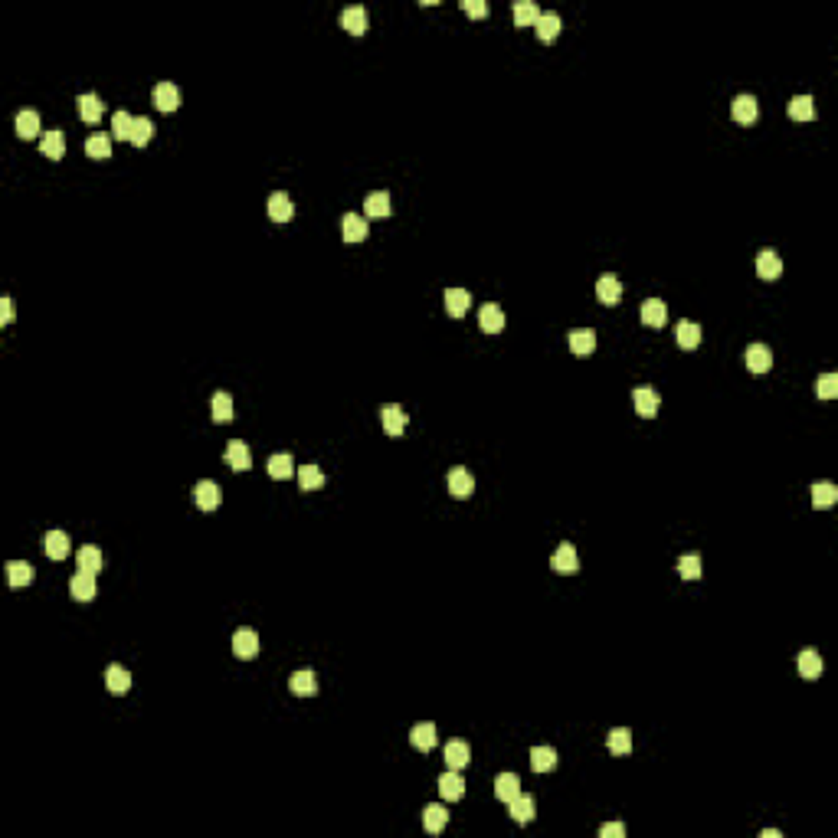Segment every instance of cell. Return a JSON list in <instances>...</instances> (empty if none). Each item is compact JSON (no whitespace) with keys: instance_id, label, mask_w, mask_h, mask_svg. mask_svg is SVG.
Segmentation results:
<instances>
[{"instance_id":"obj_1","label":"cell","mask_w":838,"mask_h":838,"mask_svg":"<svg viewBox=\"0 0 838 838\" xmlns=\"http://www.w3.org/2000/svg\"><path fill=\"white\" fill-rule=\"evenodd\" d=\"M151 102H154V109L158 111H164V115H170V111H177V105H180V92H177V85L174 82H158L151 89Z\"/></svg>"},{"instance_id":"obj_2","label":"cell","mask_w":838,"mask_h":838,"mask_svg":"<svg viewBox=\"0 0 838 838\" xmlns=\"http://www.w3.org/2000/svg\"><path fill=\"white\" fill-rule=\"evenodd\" d=\"M194 501H197V508H200V511H216V508H220V501H223L220 485L210 482V478L197 482V488H194Z\"/></svg>"},{"instance_id":"obj_3","label":"cell","mask_w":838,"mask_h":838,"mask_svg":"<svg viewBox=\"0 0 838 838\" xmlns=\"http://www.w3.org/2000/svg\"><path fill=\"white\" fill-rule=\"evenodd\" d=\"M341 236H344V243H364V239L370 236L367 216H360V213H348V216L341 220Z\"/></svg>"},{"instance_id":"obj_4","label":"cell","mask_w":838,"mask_h":838,"mask_svg":"<svg viewBox=\"0 0 838 838\" xmlns=\"http://www.w3.org/2000/svg\"><path fill=\"white\" fill-rule=\"evenodd\" d=\"M233 655L243 661L255 658L259 655V635L253 629H236V635H233Z\"/></svg>"},{"instance_id":"obj_5","label":"cell","mask_w":838,"mask_h":838,"mask_svg":"<svg viewBox=\"0 0 838 838\" xmlns=\"http://www.w3.org/2000/svg\"><path fill=\"white\" fill-rule=\"evenodd\" d=\"M79 118L85 121V125H99L102 121V115H105V105H102V99L95 92H85V95H79Z\"/></svg>"},{"instance_id":"obj_6","label":"cell","mask_w":838,"mask_h":838,"mask_svg":"<svg viewBox=\"0 0 838 838\" xmlns=\"http://www.w3.org/2000/svg\"><path fill=\"white\" fill-rule=\"evenodd\" d=\"M596 298H600L602 305H619V298H622V282H619L612 272L600 275V279H596Z\"/></svg>"},{"instance_id":"obj_7","label":"cell","mask_w":838,"mask_h":838,"mask_svg":"<svg viewBox=\"0 0 838 838\" xmlns=\"http://www.w3.org/2000/svg\"><path fill=\"white\" fill-rule=\"evenodd\" d=\"M446 485H449L452 498H468V495L475 491V478H472V472H468V468H462V465L452 468L449 478H446Z\"/></svg>"},{"instance_id":"obj_8","label":"cell","mask_w":838,"mask_h":838,"mask_svg":"<svg viewBox=\"0 0 838 838\" xmlns=\"http://www.w3.org/2000/svg\"><path fill=\"white\" fill-rule=\"evenodd\" d=\"M43 551H46V557H50V560H66L69 551H72L69 534L66 531H50L46 537H43Z\"/></svg>"},{"instance_id":"obj_9","label":"cell","mask_w":838,"mask_h":838,"mask_svg":"<svg viewBox=\"0 0 838 838\" xmlns=\"http://www.w3.org/2000/svg\"><path fill=\"white\" fill-rule=\"evenodd\" d=\"M439 796L446 803H456V799L465 796V779L458 776V770H446L439 776Z\"/></svg>"},{"instance_id":"obj_10","label":"cell","mask_w":838,"mask_h":838,"mask_svg":"<svg viewBox=\"0 0 838 838\" xmlns=\"http://www.w3.org/2000/svg\"><path fill=\"white\" fill-rule=\"evenodd\" d=\"M364 210H367V220H387L393 213V200H390L387 190H377V194H367Z\"/></svg>"},{"instance_id":"obj_11","label":"cell","mask_w":838,"mask_h":838,"mask_svg":"<svg viewBox=\"0 0 838 838\" xmlns=\"http://www.w3.org/2000/svg\"><path fill=\"white\" fill-rule=\"evenodd\" d=\"M730 115H734V121H740V125H754L756 115H760V105H756L754 95H737L734 105H730Z\"/></svg>"},{"instance_id":"obj_12","label":"cell","mask_w":838,"mask_h":838,"mask_svg":"<svg viewBox=\"0 0 838 838\" xmlns=\"http://www.w3.org/2000/svg\"><path fill=\"white\" fill-rule=\"evenodd\" d=\"M632 399H635V413L645 416V419H652V416L658 413V407H661V397L655 393L652 387H639L632 393Z\"/></svg>"},{"instance_id":"obj_13","label":"cell","mask_w":838,"mask_h":838,"mask_svg":"<svg viewBox=\"0 0 838 838\" xmlns=\"http://www.w3.org/2000/svg\"><path fill=\"white\" fill-rule=\"evenodd\" d=\"M69 593L72 600L79 602H89L95 596V573H85V570H76V576L69 580Z\"/></svg>"},{"instance_id":"obj_14","label":"cell","mask_w":838,"mask_h":838,"mask_svg":"<svg viewBox=\"0 0 838 838\" xmlns=\"http://www.w3.org/2000/svg\"><path fill=\"white\" fill-rule=\"evenodd\" d=\"M223 458H226L229 468H236V472H246V468L253 465V456H249V446L239 439L226 442V452H223Z\"/></svg>"},{"instance_id":"obj_15","label":"cell","mask_w":838,"mask_h":838,"mask_svg":"<svg viewBox=\"0 0 838 838\" xmlns=\"http://www.w3.org/2000/svg\"><path fill=\"white\" fill-rule=\"evenodd\" d=\"M551 567L557 570V573H576L580 570V557H576V547L573 544H560L557 547V553H553V560H551Z\"/></svg>"},{"instance_id":"obj_16","label":"cell","mask_w":838,"mask_h":838,"mask_svg":"<svg viewBox=\"0 0 838 838\" xmlns=\"http://www.w3.org/2000/svg\"><path fill=\"white\" fill-rule=\"evenodd\" d=\"M639 314H642V324H649V328H661V324L668 321V308H665L661 298H645Z\"/></svg>"},{"instance_id":"obj_17","label":"cell","mask_w":838,"mask_h":838,"mask_svg":"<svg viewBox=\"0 0 838 838\" xmlns=\"http://www.w3.org/2000/svg\"><path fill=\"white\" fill-rule=\"evenodd\" d=\"M442 756H446V766H449V770H465L468 760H472V750H468L465 740H449Z\"/></svg>"},{"instance_id":"obj_18","label":"cell","mask_w":838,"mask_h":838,"mask_svg":"<svg viewBox=\"0 0 838 838\" xmlns=\"http://www.w3.org/2000/svg\"><path fill=\"white\" fill-rule=\"evenodd\" d=\"M756 275L766 282L783 275V263H779V255L773 253V249H760V255H756Z\"/></svg>"},{"instance_id":"obj_19","label":"cell","mask_w":838,"mask_h":838,"mask_svg":"<svg viewBox=\"0 0 838 838\" xmlns=\"http://www.w3.org/2000/svg\"><path fill=\"white\" fill-rule=\"evenodd\" d=\"M773 367V354L766 344H750L746 348V370L750 373H766Z\"/></svg>"},{"instance_id":"obj_20","label":"cell","mask_w":838,"mask_h":838,"mask_svg":"<svg viewBox=\"0 0 838 838\" xmlns=\"http://www.w3.org/2000/svg\"><path fill=\"white\" fill-rule=\"evenodd\" d=\"M105 688H109L111 695L131 691V671L121 668V665H109V668H105Z\"/></svg>"},{"instance_id":"obj_21","label":"cell","mask_w":838,"mask_h":838,"mask_svg":"<svg viewBox=\"0 0 838 838\" xmlns=\"http://www.w3.org/2000/svg\"><path fill=\"white\" fill-rule=\"evenodd\" d=\"M288 688H292L298 698H312L314 691H318V675H314L312 668H302L288 678Z\"/></svg>"},{"instance_id":"obj_22","label":"cell","mask_w":838,"mask_h":838,"mask_svg":"<svg viewBox=\"0 0 838 838\" xmlns=\"http://www.w3.org/2000/svg\"><path fill=\"white\" fill-rule=\"evenodd\" d=\"M380 419H383V432H387V436H403V429H407V413L399 407H393V403H387V407L380 409Z\"/></svg>"},{"instance_id":"obj_23","label":"cell","mask_w":838,"mask_h":838,"mask_svg":"<svg viewBox=\"0 0 838 838\" xmlns=\"http://www.w3.org/2000/svg\"><path fill=\"white\" fill-rule=\"evenodd\" d=\"M409 744L419 750V754H426V750H432L436 746V724H429V720H423V724H416L413 730H409Z\"/></svg>"},{"instance_id":"obj_24","label":"cell","mask_w":838,"mask_h":838,"mask_svg":"<svg viewBox=\"0 0 838 838\" xmlns=\"http://www.w3.org/2000/svg\"><path fill=\"white\" fill-rule=\"evenodd\" d=\"M478 324H482L485 334H498V331L505 328V312H501L495 302H488V305H482V312H478Z\"/></svg>"},{"instance_id":"obj_25","label":"cell","mask_w":838,"mask_h":838,"mask_svg":"<svg viewBox=\"0 0 838 838\" xmlns=\"http://www.w3.org/2000/svg\"><path fill=\"white\" fill-rule=\"evenodd\" d=\"M40 151L50 158V161H60L62 154H66V135H62L60 128H53V131H46L40 141Z\"/></svg>"},{"instance_id":"obj_26","label":"cell","mask_w":838,"mask_h":838,"mask_svg":"<svg viewBox=\"0 0 838 838\" xmlns=\"http://www.w3.org/2000/svg\"><path fill=\"white\" fill-rule=\"evenodd\" d=\"M269 216L275 223H288L292 216H295V204H292V197L288 194H272L269 197Z\"/></svg>"},{"instance_id":"obj_27","label":"cell","mask_w":838,"mask_h":838,"mask_svg":"<svg viewBox=\"0 0 838 838\" xmlns=\"http://www.w3.org/2000/svg\"><path fill=\"white\" fill-rule=\"evenodd\" d=\"M341 26L348 30V33H354V36H364L367 33V10L364 7H348L344 13H341Z\"/></svg>"},{"instance_id":"obj_28","label":"cell","mask_w":838,"mask_h":838,"mask_svg":"<svg viewBox=\"0 0 838 838\" xmlns=\"http://www.w3.org/2000/svg\"><path fill=\"white\" fill-rule=\"evenodd\" d=\"M102 567H105V553L99 551L95 544L79 547V570H85V573H99Z\"/></svg>"},{"instance_id":"obj_29","label":"cell","mask_w":838,"mask_h":838,"mask_svg":"<svg viewBox=\"0 0 838 838\" xmlns=\"http://www.w3.org/2000/svg\"><path fill=\"white\" fill-rule=\"evenodd\" d=\"M468 305H472V295H468L465 288H446V312H449L452 318H462V314L468 312Z\"/></svg>"},{"instance_id":"obj_30","label":"cell","mask_w":838,"mask_h":838,"mask_svg":"<svg viewBox=\"0 0 838 838\" xmlns=\"http://www.w3.org/2000/svg\"><path fill=\"white\" fill-rule=\"evenodd\" d=\"M517 793H521V779H517L514 773H498V779H495V796H498V803H511Z\"/></svg>"},{"instance_id":"obj_31","label":"cell","mask_w":838,"mask_h":838,"mask_svg":"<svg viewBox=\"0 0 838 838\" xmlns=\"http://www.w3.org/2000/svg\"><path fill=\"white\" fill-rule=\"evenodd\" d=\"M446 822H449V812H446V805H426L423 809V829L429 832V835H436V832L446 829Z\"/></svg>"},{"instance_id":"obj_32","label":"cell","mask_w":838,"mask_h":838,"mask_svg":"<svg viewBox=\"0 0 838 838\" xmlns=\"http://www.w3.org/2000/svg\"><path fill=\"white\" fill-rule=\"evenodd\" d=\"M567 341H570V351L573 354H593V348H596V334L590 328H580V331H570L567 334Z\"/></svg>"},{"instance_id":"obj_33","label":"cell","mask_w":838,"mask_h":838,"mask_svg":"<svg viewBox=\"0 0 838 838\" xmlns=\"http://www.w3.org/2000/svg\"><path fill=\"white\" fill-rule=\"evenodd\" d=\"M557 766V750L553 746H534L531 750V770L534 773H551Z\"/></svg>"},{"instance_id":"obj_34","label":"cell","mask_w":838,"mask_h":838,"mask_svg":"<svg viewBox=\"0 0 838 838\" xmlns=\"http://www.w3.org/2000/svg\"><path fill=\"white\" fill-rule=\"evenodd\" d=\"M799 675H803L805 681H815V678L822 675V655L815 652V649L799 652Z\"/></svg>"},{"instance_id":"obj_35","label":"cell","mask_w":838,"mask_h":838,"mask_svg":"<svg viewBox=\"0 0 838 838\" xmlns=\"http://www.w3.org/2000/svg\"><path fill=\"white\" fill-rule=\"evenodd\" d=\"M560 13H541L537 17V23H534V30H537V36H541L544 43H553L560 36Z\"/></svg>"},{"instance_id":"obj_36","label":"cell","mask_w":838,"mask_h":838,"mask_svg":"<svg viewBox=\"0 0 838 838\" xmlns=\"http://www.w3.org/2000/svg\"><path fill=\"white\" fill-rule=\"evenodd\" d=\"M675 338H678V348L695 351L698 344H701V328H698L695 321H681V324L675 328Z\"/></svg>"},{"instance_id":"obj_37","label":"cell","mask_w":838,"mask_h":838,"mask_svg":"<svg viewBox=\"0 0 838 838\" xmlns=\"http://www.w3.org/2000/svg\"><path fill=\"white\" fill-rule=\"evenodd\" d=\"M508 809H511V819L524 825V822L534 819V796H527V793H517V796L508 803Z\"/></svg>"},{"instance_id":"obj_38","label":"cell","mask_w":838,"mask_h":838,"mask_svg":"<svg viewBox=\"0 0 838 838\" xmlns=\"http://www.w3.org/2000/svg\"><path fill=\"white\" fill-rule=\"evenodd\" d=\"M33 567L30 563H23V560H10L7 563V580H10V586H30L33 583Z\"/></svg>"},{"instance_id":"obj_39","label":"cell","mask_w":838,"mask_h":838,"mask_svg":"<svg viewBox=\"0 0 838 838\" xmlns=\"http://www.w3.org/2000/svg\"><path fill=\"white\" fill-rule=\"evenodd\" d=\"M295 458L288 456V452H279V456L269 458V475L275 478V482H282V478H288V475H295Z\"/></svg>"},{"instance_id":"obj_40","label":"cell","mask_w":838,"mask_h":838,"mask_svg":"<svg viewBox=\"0 0 838 838\" xmlns=\"http://www.w3.org/2000/svg\"><path fill=\"white\" fill-rule=\"evenodd\" d=\"M789 118H796V121H812V118H815V102H812V95H796V99L789 102Z\"/></svg>"},{"instance_id":"obj_41","label":"cell","mask_w":838,"mask_h":838,"mask_svg":"<svg viewBox=\"0 0 838 838\" xmlns=\"http://www.w3.org/2000/svg\"><path fill=\"white\" fill-rule=\"evenodd\" d=\"M85 154H89L92 161H109L111 158V138L109 135H92L89 141H85Z\"/></svg>"},{"instance_id":"obj_42","label":"cell","mask_w":838,"mask_h":838,"mask_svg":"<svg viewBox=\"0 0 838 838\" xmlns=\"http://www.w3.org/2000/svg\"><path fill=\"white\" fill-rule=\"evenodd\" d=\"M838 501V488L832 482H815L812 485V505L815 508H832Z\"/></svg>"},{"instance_id":"obj_43","label":"cell","mask_w":838,"mask_h":838,"mask_svg":"<svg viewBox=\"0 0 838 838\" xmlns=\"http://www.w3.org/2000/svg\"><path fill=\"white\" fill-rule=\"evenodd\" d=\"M131 131H135V118L128 111H115L111 115V135L118 141H131Z\"/></svg>"},{"instance_id":"obj_44","label":"cell","mask_w":838,"mask_h":838,"mask_svg":"<svg viewBox=\"0 0 838 838\" xmlns=\"http://www.w3.org/2000/svg\"><path fill=\"white\" fill-rule=\"evenodd\" d=\"M537 17H541L537 4H531V0H517L514 4V23L517 26H534L537 23Z\"/></svg>"},{"instance_id":"obj_45","label":"cell","mask_w":838,"mask_h":838,"mask_svg":"<svg viewBox=\"0 0 838 838\" xmlns=\"http://www.w3.org/2000/svg\"><path fill=\"white\" fill-rule=\"evenodd\" d=\"M210 413H213V419H216V423H229V419H233V399H229V393H223V390H220V393L213 397Z\"/></svg>"},{"instance_id":"obj_46","label":"cell","mask_w":838,"mask_h":838,"mask_svg":"<svg viewBox=\"0 0 838 838\" xmlns=\"http://www.w3.org/2000/svg\"><path fill=\"white\" fill-rule=\"evenodd\" d=\"M295 475H298V485H302L305 491H314V488H321L324 485V472L318 465H302Z\"/></svg>"},{"instance_id":"obj_47","label":"cell","mask_w":838,"mask_h":838,"mask_svg":"<svg viewBox=\"0 0 838 838\" xmlns=\"http://www.w3.org/2000/svg\"><path fill=\"white\" fill-rule=\"evenodd\" d=\"M17 135L20 138H36L40 135V115H36V111H20L17 115Z\"/></svg>"},{"instance_id":"obj_48","label":"cell","mask_w":838,"mask_h":838,"mask_svg":"<svg viewBox=\"0 0 838 838\" xmlns=\"http://www.w3.org/2000/svg\"><path fill=\"white\" fill-rule=\"evenodd\" d=\"M606 746H610V754H616V756L629 754V750H632V734H629L626 727H616L610 734V744H606Z\"/></svg>"},{"instance_id":"obj_49","label":"cell","mask_w":838,"mask_h":838,"mask_svg":"<svg viewBox=\"0 0 838 838\" xmlns=\"http://www.w3.org/2000/svg\"><path fill=\"white\" fill-rule=\"evenodd\" d=\"M151 135H154L151 118H144V115H135V131H131V144H135V148H144V144L151 141Z\"/></svg>"},{"instance_id":"obj_50","label":"cell","mask_w":838,"mask_h":838,"mask_svg":"<svg viewBox=\"0 0 838 838\" xmlns=\"http://www.w3.org/2000/svg\"><path fill=\"white\" fill-rule=\"evenodd\" d=\"M815 393H819V399H835L838 397V373H822Z\"/></svg>"},{"instance_id":"obj_51","label":"cell","mask_w":838,"mask_h":838,"mask_svg":"<svg viewBox=\"0 0 838 838\" xmlns=\"http://www.w3.org/2000/svg\"><path fill=\"white\" fill-rule=\"evenodd\" d=\"M678 573L685 576V580H698V576H701V557H695V553L681 557L678 560Z\"/></svg>"},{"instance_id":"obj_52","label":"cell","mask_w":838,"mask_h":838,"mask_svg":"<svg viewBox=\"0 0 838 838\" xmlns=\"http://www.w3.org/2000/svg\"><path fill=\"white\" fill-rule=\"evenodd\" d=\"M462 10H465L472 20L488 17V4H485V0H462Z\"/></svg>"},{"instance_id":"obj_53","label":"cell","mask_w":838,"mask_h":838,"mask_svg":"<svg viewBox=\"0 0 838 838\" xmlns=\"http://www.w3.org/2000/svg\"><path fill=\"white\" fill-rule=\"evenodd\" d=\"M622 835H626L622 822H606V825H600V838H622Z\"/></svg>"},{"instance_id":"obj_54","label":"cell","mask_w":838,"mask_h":838,"mask_svg":"<svg viewBox=\"0 0 838 838\" xmlns=\"http://www.w3.org/2000/svg\"><path fill=\"white\" fill-rule=\"evenodd\" d=\"M0 321L4 324L13 321V302H10V298H0Z\"/></svg>"},{"instance_id":"obj_55","label":"cell","mask_w":838,"mask_h":838,"mask_svg":"<svg viewBox=\"0 0 838 838\" xmlns=\"http://www.w3.org/2000/svg\"><path fill=\"white\" fill-rule=\"evenodd\" d=\"M760 838H779V832L776 829H766V832H760Z\"/></svg>"}]
</instances>
